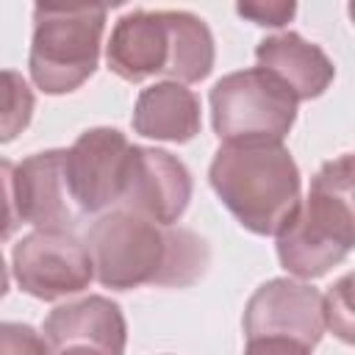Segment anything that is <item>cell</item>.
Listing matches in <instances>:
<instances>
[{
    "label": "cell",
    "mask_w": 355,
    "mask_h": 355,
    "mask_svg": "<svg viewBox=\"0 0 355 355\" xmlns=\"http://www.w3.org/2000/svg\"><path fill=\"white\" fill-rule=\"evenodd\" d=\"M11 269L19 288L36 300H58L94 277L92 252L69 230H33L14 244Z\"/></svg>",
    "instance_id": "cell-8"
},
{
    "label": "cell",
    "mask_w": 355,
    "mask_h": 355,
    "mask_svg": "<svg viewBox=\"0 0 355 355\" xmlns=\"http://www.w3.org/2000/svg\"><path fill=\"white\" fill-rule=\"evenodd\" d=\"M313 183L333 191L355 214V153H347V155H338V158L322 164L319 172L313 175Z\"/></svg>",
    "instance_id": "cell-17"
},
{
    "label": "cell",
    "mask_w": 355,
    "mask_h": 355,
    "mask_svg": "<svg viewBox=\"0 0 355 355\" xmlns=\"http://www.w3.org/2000/svg\"><path fill=\"white\" fill-rule=\"evenodd\" d=\"M324 319L338 341L355 347V272L338 277L324 294Z\"/></svg>",
    "instance_id": "cell-15"
},
{
    "label": "cell",
    "mask_w": 355,
    "mask_h": 355,
    "mask_svg": "<svg viewBox=\"0 0 355 355\" xmlns=\"http://www.w3.org/2000/svg\"><path fill=\"white\" fill-rule=\"evenodd\" d=\"M327 330L324 294L300 277H275L255 288L244 308V333L252 338H288L316 347Z\"/></svg>",
    "instance_id": "cell-9"
},
{
    "label": "cell",
    "mask_w": 355,
    "mask_h": 355,
    "mask_svg": "<svg viewBox=\"0 0 355 355\" xmlns=\"http://www.w3.org/2000/svg\"><path fill=\"white\" fill-rule=\"evenodd\" d=\"M133 144L116 128L83 130L64 150V175L72 202L80 214H97L119 202L122 172Z\"/></svg>",
    "instance_id": "cell-11"
},
{
    "label": "cell",
    "mask_w": 355,
    "mask_h": 355,
    "mask_svg": "<svg viewBox=\"0 0 355 355\" xmlns=\"http://www.w3.org/2000/svg\"><path fill=\"white\" fill-rule=\"evenodd\" d=\"M58 355H103V352H94V349H67V352H58Z\"/></svg>",
    "instance_id": "cell-21"
},
{
    "label": "cell",
    "mask_w": 355,
    "mask_h": 355,
    "mask_svg": "<svg viewBox=\"0 0 355 355\" xmlns=\"http://www.w3.org/2000/svg\"><path fill=\"white\" fill-rule=\"evenodd\" d=\"M349 17H352V22H355V3L349 6Z\"/></svg>",
    "instance_id": "cell-22"
},
{
    "label": "cell",
    "mask_w": 355,
    "mask_h": 355,
    "mask_svg": "<svg viewBox=\"0 0 355 355\" xmlns=\"http://www.w3.org/2000/svg\"><path fill=\"white\" fill-rule=\"evenodd\" d=\"M111 72L125 80L164 75L172 83H197L214 67V36L191 11H130L108 39Z\"/></svg>",
    "instance_id": "cell-3"
},
{
    "label": "cell",
    "mask_w": 355,
    "mask_h": 355,
    "mask_svg": "<svg viewBox=\"0 0 355 355\" xmlns=\"http://www.w3.org/2000/svg\"><path fill=\"white\" fill-rule=\"evenodd\" d=\"M50 344L31 324L6 322L0 330V355H50Z\"/></svg>",
    "instance_id": "cell-18"
},
{
    "label": "cell",
    "mask_w": 355,
    "mask_h": 355,
    "mask_svg": "<svg viewBox=\"0 0 355 355\" xmlns=\"http://www.w3.org/2000/svg\"><path fill=\"white\" fill-rule=\"evenodd\" d=\"M244 355H311V347L288 338H252L247 341Z\"/></svg>",
    "instance_id": "cell-20"
},
{
    "label": "cell",
    "mask_w": 355,
    "mask_h": 355,
    "mask_svg": "<svg viewBox=\"0 0 355 355\" xmlns=\"http://www.w3.org/2000/svg\"><path fill=\"white\" fill-rule=\"evenodd\" d=\"M355 250V214L324 186L311 183L297 214L277 233V258L300 280L322 277Z\"/></svg>",
    "instance_id": "cell-6"
},
{
    "label": "cell",
    "mask_w": 355,
    "mask_h": 355,
    "mask_svg": "<svg viewBox=\"0 0 355 355\" xmlns=\"http://www.w3.org/2000/svg\"><path fill=\"white\" fill-rule=\"evenodd\" d=\"M255 58L258 67L280 78L297 100L319 97L336 75V67L327 58V53L291 31L261 39L255 47Z\"/></svg>",
    "instance_id": "cell-13"
},
{
    "label": "cell",
    "mask_w": 355,
    "mask_h": 355,
    "mask_svg": "<svg viewBox=\"0 0 355 355\" xmlns=\"http://www.w3.org/2000/svg\"><path fill=\"white\" fill-rule=\"evenodd\" d=\"M3 197L6 236L22 222L36 230H69L80 216L67 186L64 150L33 153L19 164L3 161Z\"/></svg>",
    "instance_id": "cell-7"
},
{
    "label": "cell",
    "mask_w": 355,
    "mask_h": 355,
    "mask_svg": "<svg viewBox=\"0 0 355 355\" xmlns=\"http://www.w3.org/2000/svg\"><path fill=\"white\" fill-rule=\"evenodd\" d=\"M105 28L103 6L39 3L33 8L31 78L47 94L75 92L97 67Z\"/></svg>",
    "instance_id": "cell-4"
},
{
    "label": "cell",
    "mask_w": 355,
    "mask_h": 355,
    "mask_svg": "<svg viewBox=\"0 0 355 355\" xmlns=\"http://www.w3.org/2000/svg\"><path fill=\"white\" fill-rule=\"evenodd\" d=\"M291 89L261 67L239 69L211 89V119L222 141H283L297 119Z\"/></svg>",
    "instance_id": "cell-5"
},
{
    "label": "cell",
    "mask_w": 355,
    "mask_h": 355,
    "mask_svg": "<svg viewBox=\"0 0 355 355\" xmlns=\"http://www.w3.org/2000/svg\"><path fill=\"white\" fill-rule=\"evenodd\" d=\"M136 133L158 141H189L200 133V100L183 83L147 86L133 108Z\"/></svg>",
    "instance_id": "cell-14"
},
{
    "label": "cell",
    "mask_w": 355,
    "mask_h": 355,
    "mask_svg": "<svg viewBox=\"0 0 355 355\" xmlns=\"http://www.w3.org/2000/svg\"><path fill=\"white\" fill-rule=\"evenodd\" d=\"M44 338L53 355L67 349H94L103 355H122L128 341V324L116 302L94 294L78 302L58 305L44 319Z\"/></svg>",
    "instance_id": "cell-12"
},
{
    "label": "cell",
    "mask_w": 355,
    "mask_h": 355,
    "mask_svg": "<svg viewBox=\"0 0 355 355\" xmlns=\"http://www.w3.org/2000/svg\"><path fill=\"white\" fill-rule=\"evenodd\" d=\"M31 114H33V94L25 78L17 75L14 69H6L3 72V114H0L3 141H11L31 122Z\"/></svg>",
    "instance_id": "cell-16"
},
{
    "label": "cell",
    "mask_w": 355,
    "mask_h": 355,
    "mask_svg": "<svg viewBox=\"0 0 355 355\" xmlns=\"http://www.w3.org/2000/svg\"><path fill=\"white\" fill-rule=\"evenodd\" d=\"M236 11L241 17H247V19H252L255 25L280 28V25H286L294 17L297 6L294 3H239Z\"/></svg>",
    "instance_id": "cell-19"
},
{
    "label": "cell",
    "mask_w": 355,
    "mask_h": 355,
    "mask_svg": "<svg viewBox=\"0 0 355 355\" xmlns=\"http://www.w3.org/2000/svg\"><path fill=\"white\" fill-rule=\"evenodd\" d=\"M208 180L252 233L277 236L300 208V169L283 141H222Z\"/></svg>",
    "instance_id": "cell-2"
},
{
    "label": "cell",
    "mask_w": 355,
    "mask_h": 355,
    "mask_svg": "<svg viewBox=\"0 0 355 355\" xmlns=\"http://www.w3.org/2000/svg\"><path fill=\"white\" fill-rule=\"evenodd\" d=\"M94 277L105 288L139 286L186 288L197 283L211 261V247L189 227L161 225L116 208L103 214L86 233Z\"/></svg>",
    "instance_id": "cell-1"
},
{
    "label": "cell",
    "mask_w": 355,
    "mask_h": 355,
    "mask_svg": "<svg viewBox=\"0 0 355 355\" xmlns=\"http://www.w3.org/2000/svg\"><path fill=\"white\" fill-rule=\"evenodd\" d=\"M191 200V175L180 158L155 147H130L119 208L161 225H175Z\"/></svg>",
    "instance_id": "cell-10"
}]
</instances>
